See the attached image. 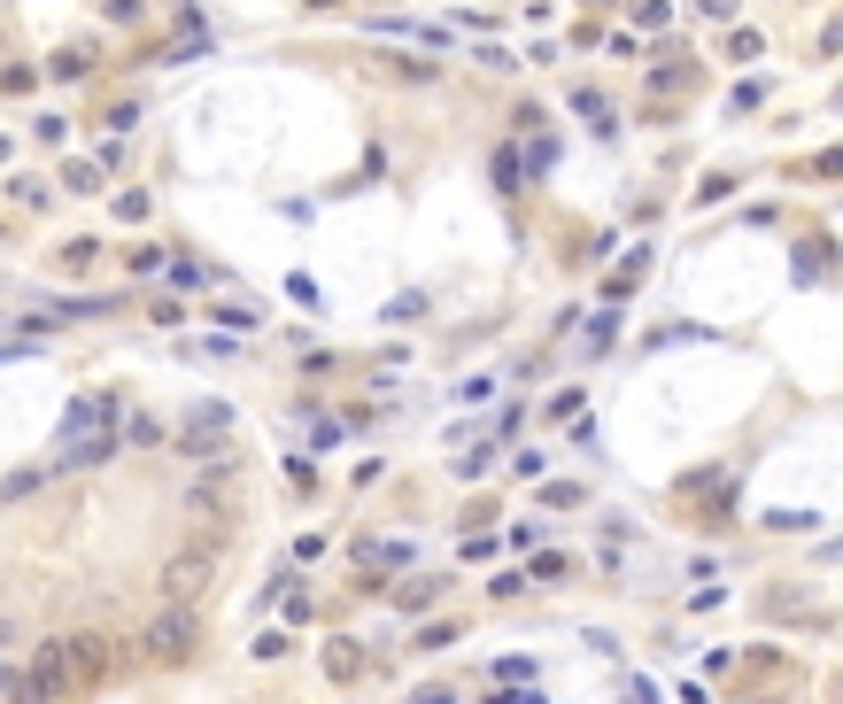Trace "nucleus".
<instances>
[{"label": "nucleus", "mask_w": 843, "mask_h": 704, "mask_svg": "<svg viewBox=\"0 0 843 704\" xmlns=\"http://www.w3.org/2000/svg\"><path fill=\"white\" fill-rule=\"evenodd\" d=\"M217 558H225V527H209V534H194L186 550H171V558H163V596H171V604H194V596L217 581Z\"/></svg>", "instance_id": "nucleus-1"}, {"label": "nucleus", "mask_w": 843, "mask_h": 704, "mask_svg": "<svg viewBox=\"0 0 843 704\" xmlns=\"http://www.w3.org/2000/svg\"><path fill=\"white\" fill-rule=\"evenodd\" d=\"M202 650V619L186 612V604H163V612L140 627V658L147 666H186Z\"/></svg>", "instance_id": "nucleus-2"}, {"label": "nucleus", "mask_w": 843, "mask_h": 704, "mask_svg": "<svg viewBox=\"0 0 843 704\" xmlns=\"http://www.w3.org/2000/svg\"><path fill=\"white\" fill-rule=\"evenodd\" d=\"M70 689H78V681H70V650H62V643H39V658L16 674L8 704H55V697H70Z\"/></svg>", "instance_id": "nucleus-3"}, {"label": "nucleus", "mask_w": 843, "mask_h": 704, "mask_svg": "<svg viewBox=\"0 0 843 704\" xmlns=\"http://www.w3.org/2000/svg\"><path fill=\"white\" fill-rule=\"evenodd\" d=\"M186 519H202V527H225V534H233V457H209V472L186 488Z\"/></svg>", "instance_id": "nucleus-4"}, {"label": "nucleus", "mask_w": 843, "mask_h": 704, "mask_svg": "<svg viewBox=\"0 0 843 704\" xmlns=\"http://www.w3.org/2000/svg\"><path fill=\"white\" fill-rule=\"evenodd\" d=\"M93 434H117V395H70L62 441H93Z\"/></svg>", "instance_id": "nucleus-5"}, {"label": "nucleus", "mask_w": 843, "mask_h": 704, "mask_svg": "<svg viewBox=\"0 0 843 704\" xmlns=\"http://www.w3.org/2000/svg\"><path fill=\"white\" fill-rule=\"evenodd\" d=\"M70 681H78V689H101V681H109V666H117V643H109V635H70Z\"/></svg>", "instance_id": "nucleus-6"}, {"label": "nucleus", "mask_w": 843, "mask_h": 704, "mask_svg": "<svg viewBox=\"0 0 843 704\" xmlns=\"http://www.w3.org/2000/svg\"><path fill=\"white\" fill-rule=\"evenodd\" d=\"M117 449H124V426H117V434H93V441H62V449H55V472H86V465H109Z\"/></svg>", "instance_id": "nucleus-7"}, {"label": "nucleus", "mask_w": 843, "mask_h": 704, "mask_svg": "<svg viewBox=\"0 0 843 704\" xmlns=\"http://www.w3.org/2000/svg\"><path fill=\"white\" fill-rule=\"evenodd\" d=\"M410 558H418L410 542H364V573H372V581H379V573H403Z\"/></svg>", "instance_id": "nucleus-8"}, {"label": "nucleus", "mask_w": 843, "mask_h": 704, "mask_svg": "<svg viewBox=\"0 0 843 704\" xmlns=\"http://www.w3.org/2000/svg\"><path fill=\"white\" fill-rule=\"evenodd\" d=\"M364 674V650L356 643H325V681H356Z\"/></svg>", "instance_id": "nucleus-9"}, {"label": "nucleus", "mask_w": 843, "mask_h": 704, "mask_svg": "<svg viewBox=\"0 0 843 704\" xmlns=\"http://www.w3.org/2000/svg\"><path fill=\"white\" fill-rule=\"evenodd\" d=\"M209 318H217V325H233V333H248V325H263V310H256V302H217Z\"/></svg>", "instance_id": "nucleus-10"}, {"label": "nucleus", "mask_w": 843, "mask_h": 704, "mask_svg": "<svg viewBox=\"0 0 843 704\" xmlns=\"http://www.w3.org/2000/svg\"><path fill=\"white\" fill-rule=\"evenodd\" d=\"M86 70H93V55H86V47H62V55L47 62V78H86Z\"/></svg>", "instance_id": "nucleus-11"}, {"label": "nucleus", "mask_w": 843, "mask_h": 704, "mask_svg": "<svg viewBox=\"0 0 843 704\" xmlns=\"http://www.w3.org/2000/svg\"><path fill=\"white\" fill-rule=\"evenodd\" d=\"M124 441H132V449H155V441H163V426H155L147 411H132V418H124Z\"/></svg>", "instance_id": "nucleus-12"}, {"label": "nucleus", "mask_w": 843, "mask_h": 704, "mask_svg": "<svg viewBox=\"0 0 843 704\" xmlns=\"http://www.w3.org/2000/svg\"><path fill=\"white\" fill-rule=\"evenodd\" d=\"M542 503H550V511H573V503H588V488H581V480H550Z\"/></svg>", "instance_id": "nucleus-13"}, {"label": "nucleus", "mask_w": 843, "mask_h": 704, "mask_svg": "<svg viewBox=\"0 0 843 704\" xmlns=\"http://www.w3.org/2000/svg\"><path fill=\"white\" fill-rule=\"evenodd\" d=\"M519 178H526V163L511 155V147H495V186H503V194H519Z\"/></svg>", "instance_id": "nucleus-14"}, {"label": "nucleus", "mask_w": 843, "mask_h": 704, "mask_svg": "<svg viewBox=\"0 0 843 704\" xmlns=\"http://www.w3.org/2000/svg\"><path fill=\"white\" fill-rule=\"evenodd\" d=\"M39 480H47V465H24V472H8V480H0V496H31Z\"/></svg>", "instance_id": "nucleus-15"}, {"label": "nucleus", "mask_w": 843, "mask_h": 704, "mask_svg": "<svg viewBox=\"0 0 843 704\" xmlns=\"http://www.w3.org/2000/svg\"><path fill=\"white\" fill-rule=\"evenodd\" d=\"M163 271H171L178 287H209V271H202V264H194V256H171V264H163Z\"/></svg>", "instance_id": "nucleus-16"}, {"label": "nucleus", "mask_w": 843, "mask_h": 704, "mask_svg": "<svg viewBox=\"0 0 843 704\" xmlns=\"http://www.w3.org/2000/svg\"><path fill=\"white\" fill-rule=\"evenodd\" d=\"M55 256H62V264H70V271H86L93 256H101V240H70V248H55Z\"/></svg>", "instance_id": "nucleus-17"}, {"label": "nucleus", "mask_w": 843, "mask_h": 704, "mask_svg": "<svg viewBox=\"0 0 843 704\" xmlns=\"http://www.w3.org/2000/svg\"><path fill=\"white\" fill-rule=\"evenodd\" d=\"M62 186H70V194H93V186H101V171H93V163H70V171H62Z\"/></svg>", "instance_id": "nucleus-18"}, {"label": "nucleus", "mask_w": 843, "mask_h": 704, "mask_svg": "<svg viewBox=\"0 0 843 704\" xmlns=\"http://www.w3.org/2000/svg\"><path fill=\"white\" fill-rule=\"evenodd\" d=\"M418 310H426V294H395V302H387L379 318H395V325H403V318H418Z\"/></svg>", "instance_id": "nucleus-19"}, {"label": "nucleus", "mask_w": 843, "mask_h": 704, "mask_svg": "<svg viewBox=\"0 0 843 704\" xmlns=\"http://www.w3.org/2000/svg\"><path fill=\"white\" fill-rule=\"evenodd\" d=\"M101 16L109 24H140V0H101Z\"/></svg>", "instance_id": "nucleus-20"}, {"label": "nucleus", "mask_w": 843, "mask_h": 704, "mask_svg": "<svg viewBox=\"0 0 843 704\" xmlns=\"http://www.w3.org/2000/svg\"><path fill=\"white\" fill-rule=\"evenodd\" d=\"M820 55H843V16H836L828 31H820Z\"/></svg>", "instance_id": "nucleus-21"}, {"label": "nucleus", "mask_w": 843, "mask_h": 704, "mask_svg": "<svg viewBox=\"0 0 843 704\" xmlns=\"http://www.w3.org/2000/svg\"><path fill=\"white\" fill-rule=\"evenodd\" d=\"M697 8H704V16H720V24L735 16V0H697Z\"/></svg>", "instance_id": "nucleus-22"}, {"label": "nucleus", "mask_w": 843, "mask_h": 704, "mask_svg": "<svg viewBox=\"0 0 843 704\" xmlns=\"http://www.w3.org/2000/svg\"><path fill=\"white\" fill-rule=\"evenodd\" d=\"M820 565H843V542H828V550H820Z\"/></svg>", "instance_id": "nucleus-23"}, {"label": "nucleus", "mask_w": 843, "mask_h": 704, "mask_svg": "<svg viewBox=\"0 0 843 704\" xmlns=\"http://www.w3.org/2000/svg\"><path fill=\"white\" fill-rule=\"evenodd\" d=\"M418 704H449V697H418Z\"/></svg>", "instance_id": "nucleus-24"}, {"label": "nucleus", "mask_w": 843, "mask_h": 704, "mask_svg": "<svg viewBox=\"0 0 843 704\" xmlns=\"http://www.w3.org/2000/svg\"><path fill=\"white\" fill-rule=\"evenodd\" d=\"M836 101H843V93H836Z\"/></svg>", "instance_id": "nucleus-25"}]
</instances>
